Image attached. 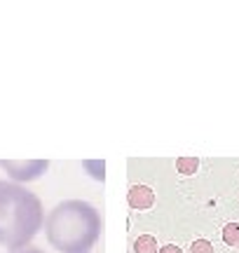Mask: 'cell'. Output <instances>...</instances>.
<instances>
[{"mask_svg":"<svg viewBox=\"0 0 239 253\" xmlns=\"http://www.w3.org/2000/svg\"><path fill=\"white\" fill-rule=\"evenodd\" d=\"M45 237L59 253H87L101 237V213L84 199H64L47 213Z\"/></svg>","mask_w":239,"mask_h":253,"instance_id":"obj_1","label":"cell"},{"mask_svg":"<svg viewBox=\"0 0 239 253\" xmlns=\"http://www.w3.org/2000/svg\"><path fill=\"white\" fill-rule=\"evenodd\" d=\"M45 227V209L36 192L0 181V244L9 251L26 249Z\"/></svg>","mask_w":239,"mask_h":253,"instance_id":"obj_2","label":"cell"},{"mask_svg":"<svg viewBox=\"0 0 239 253\" xmlns=\"http://www.w3.org/2000/svg\"><path fill=\"white\" fill-rule=\"evenodd\" d=\"M0 167L5 169L9 181L21 185V183L38 181L49 169V162L47 160H2Z\"/></svg>","mask_w":239,"mask_h":253,"instance_id":"obj_3","label":"cell"},{"mask_svg":"<svg viewBox=\"0 0 239 253\" xmlns=\"http://www.w3.org/2000/svg\"><path fill=\"white\" fill-rule=\"evenodd\" d=\"M127 202L134 211H148L155 204V192L148 185H131L127 192Z\"/></svg>","mask_w":239,"mask_h":253,"instance_id":"obj_4","label":"cell"},{"mask_svg":"<svg viewBox=\"0 0 239 253\" xmlns=\"http://www.w3.org/2000/svg\"><path fill=\"white\" fill-rule=\"evenodd\" d=\"M159 246H157V239L153 235H141L134 242V253H157Z\"/></svg>","mask_w":239,"mask_h":253,"instance_id":"obj_5","label":"cell"},{"mask_svg":"<svg viewBox=\"0 0 239 253\" xmlns=\"http://www.w3.org/2000/svg\"><path fill=\"white\" fill-rule=\"evenodd\" d=\"M176 169L183 176H195L197 169H199V160L197 157H178L176 160Z\"/></svg>","mask_w":239,"mask_h":253,"instance_id":"obj_6","label":"cell"},{"mask_svg":"<svg viewBox=\"0 0 239 253\" xmlns=\"http://www.w3.org/2000/svg\"><path fill=\"white\" fill-rule=\"evenodd\" d=\"M223 242L228 246H239V223H228L223 227Z\"/></svg>","mask_w":239,"mask_h":253,"instance_id":"obj_7","label":"cell"},{"mask_svg":"<svg viewBox=\"0 0 239 253\" xmlns=\"http://www.w3.org/2000/svg\"><path fill=\"white\" fill-rule=\"evenodd\" d=\"M190 253H213V244L209 239H195L190 244Z\"/></svg>","mask_w":239,"mask_h":253,"instance_id":"obj_8","label":"cell"},{"mask_svg":"<svg viewBox=\"0 0 239 253\" xmlns=\"http://www.w3.org/2000/svg\"><path fill=\"white\" fill-rule=\"evenodd\" d=\"M84 169H92V176L96 181H103V162L101 160H96V162H84Z\"/></svg>","mask_w":239,"mask_h":253,"instance_id":"obj_9","label":"cell"},{"mask_svg":"<svg viewBox=\"0 0 239 253\" xmlns=\"http://www.w3.org/2000/svg\"><path fill=\"white\" fill-rule=\"evenodd\" d=\"M157 253H183V251H181L176 244H166V246H159V251Z\"/></svg>","mask_w":239,"mask_h":253,"instance_id":"obj_10","label":"cell"},{"mask_svg":"<svg viewBox=\"0 0 239 253\" xmlns=\"http://www.w3.org/2000/svg\"><path fill=\"white\" fill-rule=\"evenodd\" d=\"M9 253H45L42 249H33V246H26V249H19V251H9Z\"/></svg>","mask_w":239,"mask_h":253,"instance_id":"obj_11","label":"cell"}]
</instances>
